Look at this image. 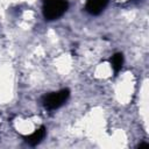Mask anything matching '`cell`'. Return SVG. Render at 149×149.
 <instances>
[{"label":"cell","instance_id":"2","mask_svg":"<svg viewBox=\"0 0 149 149\" xmlns=\"http://www.w3.org/2000/svg\"><path fill=\"white\" fill-rule=\"evenodd\" d=\"M69 97H70V90L69 88H62L59 91L45 94L42 98V104L47 109L54 111V109H57L61 106H63L68 101Z\"/></svg>","mask_w":149,"mask_h":149},{"label":"cell","instance_id":"3","mask_svg":"<svg viewBox=\"0 0 149 149\" xmlns=\"http://www.w3.org/2000/svg\"><path fill=\"white\" fill-rule=\"evenodd\" d=\"M108 0H86L85 9L91 15H99L107 6Z\"/></svg>","mask_w":149,"mask_h":149},{"label":"cell","instance_id":"4","mask_svg":"<svg viewBox=\"0 0 149 149\" xmlns=\"http://www.w3.org/2000/svg\"><path fill=\"white\" fill-rule=\"evenodd\" d=\"M45 134H47V129H45V127H44V126H41L40 128L35 129L31 134L24 136L23 139H24V141H26L29 146L34 147V146H37L38 143L42 142V140L45 137Z\"/></svg>","mask_w":149,"mask_h":149},{"label":"cell","instance_id":"1","mask_svg":"<svg viewBox=\"0 0 149 149\" xmlns=\"http://www.w3.org/2000/svg\"><path fill=\"white\" fill-rule=\"evenodd\" d=\"M68 7L66 0H43L42 13L45 20L54 21L59 19L68 10Z\"/></svg>","mask_w":149,"mask_h":149},{"label":"cell","instance_id":"5","mask_svg":"<svg viewBox=\"0 0 149 149\" xmlns=\"http://www.w3.org/2000/svg\"><path fill=\"white\" fill-rule=\"evenodd\" d=\"M123 61H125V58H123V54L122 52H115L109 58L111 68H112V70H113V72H114L115 76L121 71V69L123 66Z\"/></svg>","mask_w":149,"mask_h":149}]
</instances>
